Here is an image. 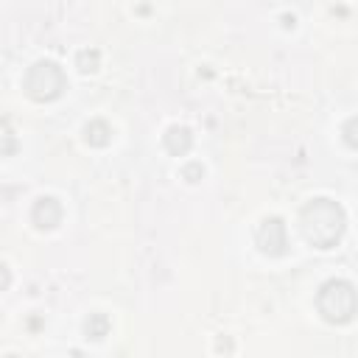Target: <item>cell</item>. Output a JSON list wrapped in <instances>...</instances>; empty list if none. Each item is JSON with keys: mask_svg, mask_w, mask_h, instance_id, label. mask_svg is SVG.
<instances>
[{"mask_svg": "<svg viewBox=\"0 0 358 358\" xmlns=\"http://www.w3.org/2000/svg\"><path fill=\"white\" fill-rule=\"evenodd\" d=\"M347 229V215L338 201L313 199L299 213V232L313 249H333Z\"/></svg>", "mask_w": 358, "mask_h": 358, "instance_id": "cell-1", "label": "cell"}, {"mask_svg": "<svg viewBox=\"0 0 358 358\" xmlns=\"http://www.w3.org/2000/svg\"><path fill=\"white\" fill-rule=\"evenodd\" d=\"M316 310L327 324H347L358 313V291L352 282L336 277L327 280L316 294Z\"/></svg>", "mask_w": 358, "mask_h": 358, "instance_id": "cell-2", "label": "cell"}, {"mask_svg": "<svg viewBox=\"0 0 358 358\" xmlns=\"http://www.w3.org/2000/svg\"><path fill=\"white\" fill-rule=\"evenodd\" d=\"M22 90H25V95L31 101L48 103V101L62 98V92L67 90V76H64V70L53 59H39V62H34L25 70Z\"/></svg>", "mask_w": 358, "mask_h": 358, "instance_id": "cell-3", "label": "cell"}, {"mask_svg": "<svg viewBox=\"0 0 358 358\" xmlns=\"http://www.w3.org/2000/svg\"><path fill=\"white\" fill-rule=\"evenodd\" d=\"M257 249L268 257H282L288 252V232H285V224L282 218L271 215L260 224L257 229Z\"/></svg>", "mask_w": 358, "mask_h": 358, "instance_id": "cell-4", "label": "cell"}, {"mask_svg": "<svg viewBox=\"0 0 358 358\" xmlns=\"http://www.w3.org/2000/svg\"><path fill=\"white\" fill-rule=\"evenodd\" d=\"M62 215H64V210H62V204H59L53 196H42V199H36L34 207H31V221H34V227L42 229V232L56 229V227L62 224Z\"/></svg>", "mask_w": 358, "mask_h": 358, "instance_id": "cell-5", "label": "cell"}, {"mask_svg": "<svg viewBox=\"0 0 358 358\" xmlns=\"http://www.w3.org/2000/svg\"><path fill=\"white\" fill-rule=\"evenodd\" d=\"M162 143H165V148H168V154H173V157H185L190 148H193V134H190V129L187 126H168V131L162 134Z\"/></svg>", "mask_w": 358, "mask_h": 358, "instance_id": "cell-6", "label": "cell"}, {"mask_svg": "<svg viewBox=\"0 0 358 358\" xmlns=\"http://www.w3.org/2000/svg\"><path fill=\"white\" fill-rule=\"evenodd\" d=\"M84 140H87V145H92V148H106V145L112 143V126H109L106 120L95 117V120H90V123L84 126Z\"/></svg>", "mask_w": 358, "mask_h": 358, "instance_id": "cell-7", "label": "cell"}, {"mask_svg": "<svg viewBox=\"0 0 358 358\" xmlns=\"http://www.w3.org/2000/svg\"><path fill=\"white\" fill-rule=\"evenodd\" d=\"M109 316L106 313H90V319L84 322V333H87V338H92V341H101V338H106L109 336Z\"/></svg>", "mask_w": 358, "mask_h": 358, "instance_id": "cell-8", "label": "cell"}, {"mask_svg": "<svg viewBox=\"0 0 358 358\" xmlns=\"http://www.w3.org/2000/svg\"><path fill=\"white\" fill-rule=\"evenodd\" d=\"M98 64H101V53H98L95 48H84V50H78V56H76V67H78L81 73H95Z\"/></svg>", "mask_w": 358, "mask_h": 358, "instance_id": "cell-9", "label": "cell"}, {"mask_svg": "<svg viewBox=\"0 0 358 358\" xmlns=\"http://www.w3.org/2000/svg\"><path fill=\"white\" fill-rule=\"evenodd\" d=\"M341 134H344V143L350 148H358V117H350L344 126H341Z\"/></svg>", "mask_w": 358, "mask_h": 358, "instance_id": "cell-10", "label": "cell"}, {"mask_svg": "<svg viewBox=\"0 0 358 358\" xmlns=\"http://www.w3.org/2000/svg\"><path fill=\"white\" fill-rule=\"evenodd\" d=\"M204 176V165L201 162H187L185 168H182V179L185 182H199Z\"/></svg>", "mask_w": 358, "mask_h": 358, "instance_id": "cell-11", "label": "cell"}, {"mask_svg": "<svg viewBox=\"0 0 358 358\" xmlns=\"http://www.w3.org/2000/svg\"><path fill=\"white\" fill-rule=\"evenodd\" d=\"M11 151H14V134H11V131H8V129H6V151H3V154H6V157H8V154H11Z\"/></svg>", "mask_w": 358, "mask_h": 358, "instance_id": "cell-12", "label": "cell"}, {"mask_svg": "<svg viewBox=\"0 0 358 358\" xmlns=\"http://www.w3.org/2000/svg\"><path fill=\"white\" fill-rule=\"evenodd\" d=\"M8 280H11L8 277V266H3V288H8Z\"/></svg>", "mask_w": 358, "mask_h": 358, "instance_id": "cell-13", "label": "cell"}, {"mask_svg": "<svg viewBox=\"0 0 358 358\" xmlns=\"http://www.w3.org/2000/svg\"><path fill=\"white\" fill-rule=\"evenodd\" d=\"M282 22H285V28H294V17H288V14H285V17H282Z\"/></svg>", "mask_w": 358, "mask_h": 358, "instance_id": "cell-14", "label": "cell"}]
</instances>
